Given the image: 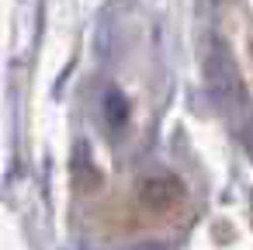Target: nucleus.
<instances>
[{"label":"nucleus","instance_id":"f257e3e1","mask_svg":"<svg viewBox=\"0 0 253 250\" xmlns=\"http://www.w3.org/2000/svg\"><path fill=\"white\" fill-rule=\"evenodd\" d=\"M146 198H149L153 205L167 208V205H173V201H180V198H184V188H180L173 177H156V181H149V184H146Z\"/></svg>","mask_w":253,"mask_h":250},{"label":"nucleus","instance_id":"f03ea898","mask_svg":"<svg viewBox=\"0 0 253 250\" xmlns=\"http://www.w3.org/2000/svg\"><path fill=\"white\" fill-rule=\"evenodd\" d=\"M246 150L253 153V122H250V129H246Z\"/></svg>","mask_w":253,"mask_h":250}]
</instances>
